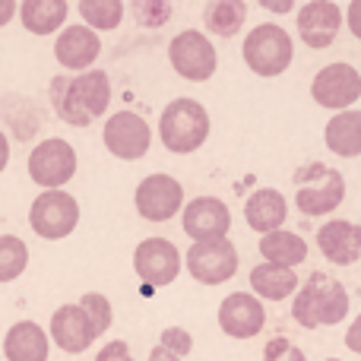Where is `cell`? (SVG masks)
I'll return each mask as SVG.
<instances>
[{
    "label": "cell",
    "mask_w": 361,
    "mask_h": 361,
    "mask_svg": "<svg viewBox=\"0 0 361 361\" xmlns=\"http://www.w3.org/2000/svg\"><path fill=\"white\" fill-rule=\"evenodd\" d=\"M54 114L70 127H89L108 111L111 82L102 70H86L80 76H54L48 89Z\"/></svg>",
    "instance_id": "cell-1"
},
{
    "label": "cell",
    "mask_w": 361,
    "mask_h": 361,
    "mask_svg": "<svg viewBox=\"0 0 361 361\" xmlns=\"http://www.w3.org/2000/svg\"><path fill=\"white\" fill-rule=\"evenodd\" d=\"M349 314V292L339 279H330L326 273L307 276V282L298 288L292 305V317L298 320L305 330H317V326H336Z\"/></svg>",
    "instance_id": "cell-2"
},
{
    "label": "cell",
    "mask_w": 361,
    "mask_h": 361,
    "mask_svg": "<svg viewBox=\"0 0 361 361\" xmlns=\"http://www.w3.org/2000/svg\"><path fill=\"white\" fill-rule=\"evenodd\" d=\"M159 137H162V146L169 152L190 156L209 140V114L193 99L169 102L162 111V121H159Z\"/></svg>",
    "instance_id": "cell-3"
},
{
    "label": "cell",
    "mask_w": 361,
    "mask_h": 361,
    "mask_svg": "<svg viewBox=\"0 0 361 361\" xmlns=\"http://www.w3.org/2000/svg\"><path fill=\"white\" fill-rule=\"evenodd\" d=\"M241 54H244V63L257 76H267L269 80V76H282L288 70V63L295 57V44L282 25L263 23L247 32V38L241 44Z\"/></svg>",
    "instance_id": "cell-4"
},
{
    "label": "cell",
    "mask_w": 361,
    "mask_h": 361,
    "mask_svg": "<svg viewBox=\"0 0 361 361\" xmlns=\"http://www.w3.org/2000/svg\"><path fill=\"white\" fill-rule=\"evenodd\" d=\"M29 225L44 241H61L80 225V203L63 190H42L32 200Z\"/></svg>",
    "instance_id": "cell-5"
},
{
    "label": "cell",
    "mask_w": 361,
    "mask_h": 361,
    "mask_svg": "<svg viewBox=\"0 0 361 361\" xmlns=\"http://www.w3.org/2000/svg\"><path fill=\"white\" fill-rule=\"evenodd\" d=\"M298 193L295 203L305 216H326L345 200V178L336 169L311 165L307 171H298Z\"/></svg>",
    "instance_id": "cell-6"
},
{
    "label": "cell",
    "mask_w": 361,
    "mask_h": 361,
    "mask_svg": "<svg viewBox=\"0 0 361 361\" xmlns=\"http://www.w3.org/2000/svg\"><path fill=\"white\" fill-rule=\"evenodd\" d=\"M169 61L175 67L178 76L190 82H206L219 67V57H216V48L212 42L197 29H187V32H178L169 44Z\"/></svg>",
    "instance_id": "cell-7"
},
{
    "label": "cell",
    "mask_w": 361,
    "mask_h": 361,
    "mask_svg": "<svg viewBox=\"0 0 361 361\" xmlns=\"http://www.w3.org/2000/svg\"><path fill=\"white\" fill-rule=\"evenodd\" d=\"M76 175V152L67 140H42L29 156V178L44 190H61Z\"/></svg>",
    "instance_id": "cell-8"
},
{
    "label": "cell",
    "mask_w": 361,
    "mask_h": 361,
    "mask_svg": "<svg viewBox=\"0 0 361 361\" xmlns=\"http://www.w3.org/2000/svg\"><path fill=\"white\" fill-rule=\"evenodd\" d=\"M311 95L320 108L349 111L361 99V76L352 63H326L311 82Z\"/></svg>",
    "instance_id": "cell-9"
},
{
    "label": "cell",
    "mask_w": 361,
    "mask_h": 361,
    "mask_svg": "<svg viewBox=\"0 0 361 361\" xmlns=\"http://www.w3.org/2000/svg\"><path fill=\"white\" fill-rule=\"evenodd\" d=\"M187 273L203 286H222L238 273V247L228 238L193 244L187 250Z\"/></svg>",
    "instance_id": "cell-10"
},
{
    "label": "cell",
    "mask_w": 361,
    "mask_h": 361,
    "mask_svg": "<svg viewBox=\"0 0 361 361\" xmlns=\"http://www.w3.org/2000/svg\"><path fill=\"white\" fill-rule=\"evenodd\" d=\"M102 140H105L111 156L124 159V162H137V159H143L149 152L152 130L137 111H118L108 118Z\"/></svg>",
    "instance_id": "cell-11"
},
{
    "label": "cell",
    "mask_w": 361,
    "mask_h": 361,
    "mask_svg": "<svg viewBox=\"0 0 361 361\" xmlns=\"http://www.w3.org/2000/svg\"><path fill=\"white\" fill-rule=\"evenodd\" d=\"M133 203H137V212L146 222H169L184 206V187L171 175H149L140 180Z\"/></svg>",
    "instance_id": "cell-12"
},
{
    "label": "cell",
    "mask_w": 361,
    "mask_h": 361,
    "mask_svg": "<svg viewBox=\"0 0 361 361\" xmlns=\"http://www.w3.org/2000/svg\"><path fill=\"white\" fill-rule=\"evenodd\" d=\"M133 269L146 286H171L180 273V250L169 238H146L133 250Z\"/></svg>",
    "instance_id": "cell-13"
},
{
    "label": "cell",
    "mask_w": 361,
    "mask_h": 361,
    "mask_svg": "<svg viewBox=\"0 0 361 361\" xmlns=\"http://www.w3.org/2000/svg\"><path fill=\"white\" fill-rule=\"evenodd\" d=\"M180 225H184V231L193 238V244L222 241V238H228L231 212L219 197H197L184 206Z\"/></svg>",
    "instance_id": "cell-14"
},
{
    "label": "cell",
    "mask_w": 361,
    "mask_h": 361,
    "mask_svg": "<svg viewBox=\"0 0 361 361\" xmlns=\"http://www.w3.org/2000/svg\"><path fill=\"white\" fill-rule=\"evenodd\" d=\"M345 23V13L333 0H311L298 10V32L301 42L314 51H324L336 42L339 29Z\"/></svg>",
    "instance_id": "cell-15"
},
{
    "label": "cell",
    "mask_w": 361,
    "mask_h": 361,
    "mask_svg": "<svg viewBox=\"0 0 361 361\" xmlns=\"http://www.w3.org/2000/svg\"><path fill=\"white\" fill-rule=\"evenodd\" d=\"M263 324H267V307L247 292H231L219 305V326L231 339H254L263 330Z\"/></svg>",
    "instance_id": "cell-16"
},
{
    "label": "cell",
    "mask_w": 361,
    "mask_h": 361,
    "mask_svg": "<svg viewBox=\"0 0 361 361\" xmlns=\"http://www.w3.org/2000/svg\"><path fill=\"white\" fill-rule=\"evenodd\" d=\"M51 339H54L57 349L70 352V355H80V352H86L89 345L95 343V330L92 324H89L86 311H82L80 305H63L54 311V317H51Z\"/></svg>",
    "instance_id": "cell-17"
},
{
    "label": "cell",
    "mask_w": 361,
    "mask_h": 361,
    "mask_svg": "<svg viewBox=\"0 0 361 361\" xmlns=\"http://www.w3.org/2000/svg\"><path fill=\"white\" fill-rule=\"evenodd\" d=\"M317 247L336 267H352L361 257V225L349 219H330L317 228Z\"/></svg>",
    "instance_id": "cell-18"
},
{
    "label": "cell",
    "mask_w": 361,
    "mask_h": 361,
    "mask_svg": "<svg viewBox=\"0 0 361 361\" xmlns=\"http://www.w3.org/2000/svg\"><path fill=\"white\" fill-rule=\"evenodd\" d=\"M102 54L99 32H92L89 25H67L54 42V57L61 67L67 70H89Z\"/></svg>",
    "instance_id": "cell-19"
},
{
    "label": "cell",
    "mask_w": 361,
    "mask_h": 361,
    "mask_svg": "<svg viewBox=\"0 0 361 361\" xmlns=\"http://www.w3.org/2000/svg\"><path fill=\"white\" fill-rule=\"evenodd\" d=\"M286 216H288V203L279 190H273V187L254 190L247 197V203H244V219H247V225L254 231H260V235L279 231L282 222H286Z\"/></svg>",
    "instance_id": "cell-20"
},
{
    "label": "cell",
    "mask_w": 361,
    "mask_h": 361,
    "mask_svg": "<svg viewBox=\"0 0 361 361\" xmlns=\"http://www.w3.org/2000/svg\"><path fill=\"white\" fill-rule=\"evenodd\" d=\"M48 333L35 320H19L4 339L6 361H48Z\"/></svg>",
    "instance_id": "cell-21"
},
{
    "label": "cell",
    "mask_w": 361,
    "mask_h": 361,
    "mask_svg": "<svg viewBox=\"0 0 361 361\" xmlns=\"http://www.w3.org/2000/svg\"><path fill=\"white\" fill-rule=\"evenodd\" d=\"M260 254L267 263L273 267H286V269H295L298 263L307 260V241L301 235L288 228H279V231H269V235L260 238Z\"/></svg>",
    "instance_id": "cell-22"
},
{
    "label": "cell",
    "mask_w": 361,
    "mask_h": 361,
    "mask_svg": "<svg viewBox=\"0 0 361 361\" xmlns=\"http://www.w3.org/2000/svg\"><path fill=\"white\" fill-rule=\"evenodd\" d=\"M250 288H254V298L260 301H286L298 288V276H295V269L260 263L250 269Z\"/></svg>",
    "instance_id": "cell-23"
},
{
    "label": "cell",
    "mask_w": 361,
    "mask_h": 361,
    "mask_svg": "<svg viewBox=\"0 0 361 361\" xmlns=\"http://www.w3.org/2000/svg\"><path fill=\"white\" fill-rule=\"evenodd\" d=\"M324 140L330 146V152H336L343 159L361 156V111L349 108V111H339L336 118H330Z\"/></svg>",
    "instance_id": "cell-24"
},
{
    "label": "cell",
    "mask_w": 361,
    "mask_h": 361,
    "mask_svg": "<svg viewBox=\"0 0 361 361\" xmlns=\"http://www.w3.org/2000/svg\"><path fill=\"white\" fill-rule=\"evenodd\" d=\"M16 13L32 35H51L67 23L70 6L63 0H23Z\"/></svg>",
    "instance_id": "cell-25"
},
{
    "label": "cell",
    "mask_w": 361,
    "mask_h": 361,
    "mask_svg": "<svg viewBox=\"0 0 361 361\" xmlns=\"http://www.w3.org/2000/svg\"><path fill=\"white\" fill-rule=\"evenodd\" d=\"M244 19H247V4H244V0H212V4H206V10H203L206 29L219 38L238 35Z\"/></svg>",
    "instance_id": "cell-26"
},
{
    "label": "cell",
    "mask_w": 361,
    "mask_h": 361,
    "mask_svg": "<svg viewBox=\"0 0 361 361\" xmlns=\"http://www.w3.org/2000/svg\"><path fill=\"white\" fill-rule=\"evenodd\" d=\"M80 16L92 32L118 29L124 19V4L121 0H80Z\"/></svg>",
    "instance_id": "cell-27"
},
{
    "label": "cell",
    "mask_w": 361,
    "mask_h": 361,
    "mask_svg": "<svg viewBox=\"0 0 361 361\" xmlns=\"http://www.w3.org/2000/svg\"><path fill=\"white\" fill-rule=\"evenodd\" d=\"M29 267V247L16 235H0V282H13Z\"/></svg>",
    "instance_id": "cell-28"
},
{
    "label": "cell",
    "mask_w": 361,
    "mask_h": 361,
    "mask_svg": "<svg viewBox=\"0 0 361 361\" xmlns=\"http://www.w3.org/2000/svg\"><path fill=\"white\" fill-rule=\"evenodd\" d=\"M80 307L86 311V317H89V324H92L95 336H102V333L111 326V305H108L105 295L86 292V295H82V301H80Z\"/></svg>",
    "instance_id": "cell-29"
},
{
    "label": "cell",
    "mask_w": 361,
    "mask_h": 361,
    "mask_svg": "<svg viewBox=\"0 0 361 361\" xmlns=\"http://www.w3.org/2000/svg\"><path fill=\"white\" fill-rule=\"evenodd\" d=\"M263 361H307V358H305V352L295 343H288L286 336H276V339H269L267 349H263Z\"/></svg>",
    "instance_id": "cell-30"
},
{
    "label": "cell",
    "mask_w": 361,
    "mask_h": 361,
    "mask_svg": "<svg viewBox=\"0 0 361 361\" xmlns=\"http://www.w3.org/2000/svg\"><path fill=\"white\" fill-rule=\"evenodd\" d=\"M159 345L162 349H169L171 355H190V349H193V339H190V333L187 330H180V326H171V330H165L162 333V339H159Z\"/></svg>",
    "instance_id": "cell-31"
},
{
    "label": "cell",
    "mask_w": 361,
    "mask_h": 361,
    "mask_svg": "<svg viewBox=\"0 0 361 361\" xmlns=\"http://www.w3.org/2000/svg\"><path fill=\"white\" fill-rule=\"evenodd\" d=\"M95 361H133V355H130L124 339H114V343H108L105 349L95 355Z\"/></svg>",
    "instance_id": "cell-32"
},
{
    "label": "cell",
    "mask_w": 361,
    "mask_h": 361,
    "mask_svg": "<svg viewBox=\"0 0 361 361\" xmlns=\"http://www.w3.org/2000/svg\"><path fill=\"white\" fill-rule=\"evenodd\" d=\"M133 13L140 16V23H143V25H159V19L169 16V6H146V4H137V6H133Z\"/></svg>",
    "instance_id": "cell-33"
},
{
    "label": "cell",
    "mask_w": 361,
    "mask_h": 361,
    "mask_svg": "<svg viewBox=\"0 0 361 361\" xmlns=\"http://www.w3.org/2000/svg\"><path fill=\"white\" fill-rule=\"evenodd\" d=\"M345 23H349L352 35L361 42V0H352L349 4V10H345Z\"/></svg>",
    "instance_id": "cell-34"
},
{
    "label": "cell",
    "mask_w": 361,
    "mask_h": 361,
    "mask_svg": "<svg viewBox=\"0 0 361 361\" xmlns=\"http://www.w3.org/2000/svg\"><path fill=\"white\" fill-rule=\"evenodd\" d=\"M345 345H349L352 352H358V355H361V314L355 317V324L345 330Z\"/></svg>",
    "instance_id": "cell-35"
},
{
    "label": "cell",
    "mask_w": 361,
    "mask_h": 361,
    "mask_svg": "<svg viewBox=\"0 0 361 361\" xmlns=\"http://www.w3.org/2000/svg\"><path fill=\"white\" fill-rule=\"evenodd\" d=\"M16 10H19V6L13 4V0H0V29H4V25L16 16Z\"/></svg>",
    "instance_id": "cell-36"
},
{
    "label": "cell",
    "mask_w": 361,
    "mask_h": 361,
    "mask_svg": "<svg viewBox=\"0 0 361 361\" xmlns=\"http://www.w3.org/2000/svg\"><path fill=\"white\" fill-rule=\"evenodd\" d=\"M6 162H10V140H6V133L0 130V171L6 169Z\"/></svg>",
    "instance_id": "cell-37"
},
{
    "label": "cell",
    "mask_w": 361,
    "mask_h": 361,
    "mask_svg": "<svg viewBox=\"0 0 361 361\" xmlns=\"http://www.w3.org/2000/svg\"><path fill=\"white\" fill-rule=\"evenodd\" d=\"M149 361H180L178 355H171L169 349H162V345H156V349L149 352Z\"/></svg>",
    "instance_id": "cell-38"
},
{
    "label": "cell",
    "mask_w": 361,
    "mask_h": 361,
    "mask_svg": "<svg viewBox=\"0 0 361 361\" xmlns=\"http://www.w3.org/2000/svg\"><path fill=\"white\" fill-rule=\"evenodd\" d=\"M326 361H339V358H326Z\"/></svg>",
    "instance_id": "cell-39"
}]
</instances>
